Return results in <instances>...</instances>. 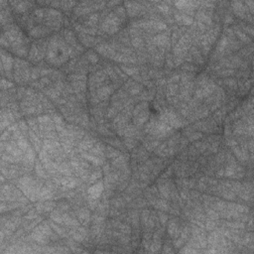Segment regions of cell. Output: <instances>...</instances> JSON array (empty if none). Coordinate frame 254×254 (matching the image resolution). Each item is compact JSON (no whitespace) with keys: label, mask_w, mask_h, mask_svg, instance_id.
<instances>
[{"label":"cell","mask_w":254,"mask_h":254,"mask_svg":"<svg viewBox=\"0 0 254 254\" xmlns=\"http://www.w3.org/2000/svg\"><path fill=\"white\" fill-rule=\"evenodd\" d=\"M68 50L69 49L65 46L64 42H62L60 39H52L47 53L48 61L53 65H61L65 63L69 58Z\"/></svg>","instance_id":"obj_1"},{"label":"cell","mask_w":254,"mask_h":254,"mask_svg":"<svg viewBox=\"0 0 254 254\" xmlns=\"http://www.w3.org/2000/svg\"><path fill=\"white\" fill-rule=\"evenodd\" d=\"M46 23L47 25L51 26V27H55V28H59L62 25V22H63V19H62V14L57 10H54V9H48L46 11Z\"/></svg>","instance_id":"obj_2"},{"label":"cell","mask_w":254,"mask_h":254,"mask_svg":"<svg viewBox=\"0 0 254 254\" xmlns=\"http://www.w3.org/2000/svg\"><path fill=\"white\" fill-rule=\"evenodd\" d=\"M160 119L167 123L173 128H179L183 125V122L180 120V118L177 116V114H175L171 110H166V112L162 114V116L160 117Z\"/></svg>","instance_id":"obj_3"},{"label":"cell","mask_w":254,"mask_h":254,"mask_svg":"<svg viewBox=\"0 0 254 254\" xmlns=\"http://www.w3.org/2000/svg\"><path fill=\"white\" fill-rule=\"evenodd\" d=\"M231 6H232V8H233L234 13L236 14L238 17L246 19V17H245L246 14L245 13H246L247 7L245 5V3L244 2H232Z\"/></svg>","instance_id":"obj_4"},{"label":"cell","mask_w":254,"mask_h":254,"mask_svg":"<svg viewBox=\"0 0 254 254\" xmlns=\"http://www.w3.org/2000/svg\"><path fill=\"white\" fill-rule=\"evenodd\" d=\"M102 191H103V184L101 182L97 183L94 186H91V188H88V194L91 196V199H98L100 197V195L102 194Z\"/></svg>","instance_id":"obj_5"},{"label":"cell","mask_w":254,"mask_h":254,"mask_svg":"<svg viewBox=\"0 0 254 254\" xmlns=\"http://www.w3.org/2000/svg\"><path fill=\"white\" fill-rule=\"evenodd\" d=\"M124 5L127 7V13L129 16H135L136 14H138V12L141 9V3L138 2H125Z\"/></svg>","instance_id":"obj_6"},{"label":"cell","mask_w":254,"mask_h":254,"mask_svg":"<svg viewBox=\"0 0 254 254\" xmlns=\"http://www.w3.org/2000/svg\"><path fill=\"white\" fill-rule=\"evenodd\" d=\"M97 51L100 52L101 55L105 56V57H109V58H113V56L115 55V53H114L112 47L109 45H106V44H102V45L97 46Z\"/></svg>","instance_id":"obj_7"},{"label":"cell","mask_w":254,"mask_h":254,"mask_svg":"<svg viewBox=\"0 0 254 254\" xmlns=\"http://www.w3.org/2000/svg\"><path fill=\"white\" fill-rule=\"evenodd\" d=\"M154 43L157 46H160V47H167L170 43L169 36L166 33L159 34L156 37H154Z\"/></svg>","instance_id":"obj_8"},{"label":"cell","mask_w":254,"mask_h":254,"mask_svg":"<svg viewBox=\"0 0 254 254\" xmlns=\"http://www.w3.org/2000/svg\"><path fill=\"white\" fill-rule=\"evenodd\" d=\"M10 4L13 6L15 11L18 12V13H23V12H25L27 9L31 6L30 2H20V1L10 2Z\"/></svg>","instance_id":"obj_9"},{"label":"cell","mask_w":254,"mask_h":254,"mask_svg":"<svg viewBox=\"0 0 254 254\" xmlns=\"http://www.w3.org/2000/svg\"><path fill=\"white\" fill-rule=\"evenodd\" d=\"M175 19L180 24H184V25H191L193 24V19L188 16L187 14H181V13H176L175 14Z\"/></svg>","instance_id":"obj_10"},{"label":"cell","mask_w":254,"mask_h":254,"mask_svg":"<svg viewBox=\"0 0 254 254\" xmlns=\"http://www.w3.org/2000/svg\"><path fill=\"white\" fill-rule=\"evenodd\" d=\"M49 34V29L48 28H45L44 26H37L35 28H33L31 30V35L33 37H43L45 35Z\"/></svg>","instance_id":"obj_11"},{"label":"cell","mask_w":254,"mask_h":254,"mask_svg":"<svg viewBox=\"0 0 254 254\" xmlns=\"http://www.w3.org/2000/svg\"><path fill=\"white\" fill-rule=\"evenodd\" d=\"M199 4V2H194V1H178L175 2V5L180 9V10H189V9L195 8V5Z\"/></svg>","instance_id":"obj_12"},{"label":"cell","mask_w":254,"mask_h":254,"mask_svg":"<svg viewBox=\"0 0 254 254\" xmlns=\"http://www.w3.org/2000/svg\"><path fill=\"white\" fill-rule=\"evenodd\" d=\"M148 117H149V112L147 110H143L142 112L138 113L134 118V123L137 125H142L148 119Z\"/></svg>","instance_id":"obj_13"},{"label":"cell","mask_w":254,"mask_h":254,"mask_svg":"<svg viewBox=\"0 0 254 254\" xmlns=\"http://www.w3.org/2000/svg\"><path fill=\"white\" fill-rule=\"evenodd\" d=\"M197 15V19L200 21L201 23H206L207 24V25H209L210 23H212V18H210L209 15H207L206 12L204 11H199L198 13L196 14Z\"/></svg>","instance_id":"obj_14"},{"label":"cell","mask_w":254,"mask_h":254,"mask_svg":"<svg viewBox=\"0 0 254 254\" xmlns=\"http://www.w3.org/2000/svg\"><path fill=\"white\" fill-rule=\"evenodd\" d=\"M12 64H13V60L9 56L4 55V53H2V68L5 71H10L12 68Z\"/></svg>","instance_id":"obj_15"},{"label":"cell","mask_w":254,"mask_h":254,"mask_svg":"<svg viewBox=\"0 0 254 254\" xmlns=\"http://www.w3.org/2000/svg\"><path fill=\"white\" fill-rule=\"evenodd\" d=\"M111 88L110 86H104V88H101L97 91V94H98V97L100 100H105L109 97V94H111Z\"/></svg>","instance_id":"obj_16"},{"label":"cell","mask_w":254,"mask_h":254,"mask_svg":"<svg viewBox=\"0 0 254 254\" xmlns=\"http://www.w3.org/2000/svg\"><path fill=\"white\" fill-rule=\"evenodd\" d=\"M168 230H169L170 235H171L172 237L176 236V234L178 233V230H179L177 222H176L175 221H170L169 227H168Z\"/></svg>","instance_id":"obj_17"},{"label":"cell","mask_w":254,"mask_h":254,"mask_svg":"<svg viewBox=\"0 0 254 254\" xmlns=\"http://www.w3.org/2000/svg\"><path fill=\"white\" fill-rule=\"evenodd\" d=\"M82 156L85 158V159H86V160H88V161H91V162H92L94 164H95V165H101L102 163V161L100 159V158H97V157H94V156H91V155H89V154H82Z\"/></svg>","instance_id":"obj_18"},{"label":"cell","mask_w":254,"mask_h":254,"mask_svg":"<svg viewBox=\"0 0 254 254\" xmlns=\"http://www.w3.org/2000/svg\"><path fill=\"white\" fill-rule=\"evenodd\" d=\"M65 39H66L70 44H72L73 46H76V38L74 37L72 32H70V31H66V33H65Z\"/></svg>","instance_id":"obj_19"},{"label":"cell","mask_w":254,"mask_h":254,"mask_svg":"<svg viewBox=\"0 0 254 254\" xmlns=\"http://www.w3.org/2000/svg\"><path fill=\"white\" fill-rule=\"evenodd\" d=\"M97 20H98V15L97 14H94V15H91L88 17V19L85 21V26H92V25H95L97 23Z\"/></svg>","instance_id":"obj_20"},{"label":"cell","mask_w":254,"mask_h":254,"mask_svg":"<svg viewBox=\"0 0 254 254\" xmlns=\"http://www.w3.org/2000/svg\"><path fill=\"white\" fill-rule=\"evenodd\" d=\"M61 183L63 184L64 186H66V187L68 188H74L75 186L76 185V182L74 181V180H72L71 178H64L61 180Z\"/></svg>","instance_id":"obj_21"},{"label":"cell","mask_w":254,"mask_h":254,"mask_svg":"<svg viewBox=\"0 0 254 254\" xmlns=\"http://www.w3.org/2000/svg\"><path fill=\"white\" fill-rule=\"evenodd\" d=\"M159 191H160V193L162 194L165 198H168V197H169L170 189H169L168 185H167V184H161V185L159 186Z\"/></svg>","instance_id":"obj_22"},{"label":"cell","mask_w":254,"mask_h":254,"mask_svg":"<svg viewBox=\"0 0 254 254\" xmlns=\"http://www.w3.org/2000/svg\"><path fill=\"white\" fill-rule=\"evenodd\" d=\"M79 218L80 219V221H88V218H89V215H88V212L86 209H80L79 212Z\"/></svg>","instance_id":"obj_23"},{"label":"cell","mask_w":254,"mask_h":254,"mask_svg":"<svg viewBox=\"0 0 254 254\" xmlns=\"http://www.w3.org/2000/svg\"><path fill=\"white\" fill-rule=\"evenodd\" d=\"M121 68L127 75H129V76H134L138 73V70L135 69V68H130V67H125V66H122Z\"/></svg>","instance_id":"obj_24"},{"label":"cell","mask_w":254,"mask_h":254,"mask_svg":"<svg viewBox=\"0 0 254 254\" xmlns=\"http://www.w3.org/2000/svg\"><path fill=\"white\" fill-rule=\"evenodd\" d=\"M34 15H35V16L37 17V19L38 20H42L43 18H44V16H45V10L44 9H36L35 11H34Z\"/></svg>","instance_id":"obj_25"},{"label":"cell","mask_w":254,"mask_h":254,"mask_svg":"<svg viewBox=\"0 0 254 254\" xmlns=\"http://www.w3.org/2000/svg\"><path fill=\"white\" fill-rule=\"evenodd\" d=\"M92 141L91 140H88V141H83L82 143L79 144V147L82 148V150H88L91 149V146H92Z\"/></svg>","instance_id":"obj_26"},{"label":"cell","mask_w":254,"mask_h":254,"mask_svg":"<svg viewBox=\"0 0 254 254\" xmlns=\"http://www.w3.org/2000/svg\"><path fill=\"white\" fill-rule=\"evenodd\" d=\"M76 4V2H69V1L60 2V5H62V8L65 9V10H69V9H71L73 7V6H75Z\"/></svg>","instance_id":"obj_27"},{"label":"cell","mask_w":254,"mask_h":254,"mask_svg":"<svg viewBox=\"0 0 254 254\" xmlns=\"http://www.w3.org/2000/svg\"><path fill=\"white\" fill-rule=\"evenodd\" d=\"M158 9H159V11H161L162 13L164 14H167L170 10L169 6L166 4V3H161V4L158 6Z\"/></svg>","instance_id":"obj_28"},{"label":"cell","mask_w":254,"mask_h":254,"mask_svg":"<svg viewBox=\"0 0 254 254\" xmlns=\"http://www.w3.org/2000/svg\"><path fill=\"white\" fill-rule=\"evenodd\" d=\"M155 206H156L157 209H160L163 210L168 209V204L166 203V202H164V201H159V202H157V203L155 204Z\"/></svg>","instance_id":"obj_29"},{"label":"cell","mask_w":254,"mask_h":254,"mask_svg":"<svg viewBox=\"0 0 254 254\" xmlns=\"http://www.w3.org/2000/svg\"><path fill=\"white\" fill-rule=\"evenodd\" d=\"M106 150H107V156L111 157V158H113L115 156H119V154H120L118 151L114 150V149H112V148H109V147H108Z\"/></svg>","instance_id":"obj_30"},{"label":"cell","mask_w":254,"mask_h":254,"mask_svg":"<svg viewBox=\"0 0 254 254\" xmlns=\"http://www.w3.org/2000/svg\"><path fill=\"white\" fill-rule=\"evenodd\" d=\"M132 45L137 48L141 47V46L143 45V41H142L141 38H139V37H135V38L132 39Z\"/></svg>","instance_id":"obj_31"},{"label":"cell","mask_w":254,"mask_h":254,"mask_svg":"<svg viewBox=\"0 0 254 254\" xmlns=\"http://www.w3.org/2000/svg\"><path fill=\"white\" fill-rule=\"evenodd\" d=\"M88 58L91 63H97V60H98V58L97 57V55H95L94 52H88Z\"/></svg>","instance_id":"obj_32"},{"label":"cell","mask_w":254,"mask_h":254,"mask_svg":"<svg viewBox=\"0 0 254 254\" xmlns=\"http://www.w3.org/2000/svg\"><path fill=\"white\" fill-rule=\"evenodd\" d=\"M235 33H236V35L244 42H247V41H249V40H250L249 38H247V36L244 33L241 32V31H235Z\"/></svg>","instance_id":"obj_33"},{"label":"cell","mask_w":254,"mask_h":254,"mask_svg":"<svg viewBox=\"0 0 254 254\" xmlns=\"http://www.w3.org/2000/svg\"><path fill=\"white\" fill-rule=\"evenodd\" d=\"M129 91H130V94H137L138 92L141 91V88L139 85H134V86H131Z\"/></svg>","instance_id":"obj_34"},{"label":"cell","mask_w":254,"mask_h":254,"mask_svg":"<svg viewBox=\"0 0 254 254\" xmlns=\"http://www.w3.org/2000/svg\"><path fill=\"white\" fill-rule=\"evenodd\" d=\"M207 216H209L210 219H212V221H215V219H216L218 218V213H216L215 210H209V212H207Z\"/></svg>","instance_id":"obj_35"},{"label":"cell","mask_w":254,"mask_h":254,"mask_svg":"<svg viewBox=\"0 0 254 254\" xmlns=\"http://www.w3.org/2000/svg\"><path fill=\"white\" fill-rule=\"evenodd\" d=\"M215 221H209V222H206V229L207 230H212L213 228H215Z\"/></svg>","instance_id":"obj_36"},{"label":"cell","mask_w":254,"mask_h":254,"mask_svg":"<svg viewBox=\"0 0 254 254\" xmlns=\"http://www.w3.org/2000/svg\"><path fill=\"white\" fill-rule=\"evenodd\" d=\"M12 86H13V85H12V83L6 82L5 79H2V88H12Z\"/></svg>","instance_id":"obj_37"},{"label":"cell","mask_w":254,"mask_h":254,"mask_svg":"<svg viewBox=\"0 0 254 254\" xmlns=\"http://www.w3.org/2000/svg\"><path fill=\"white\" fill-rule=\"evenodd\" d=\"M74 238H75V239L77 240V241H82L83 236L79 233H79H75V234H74Z\"/></svg>","instance_id":"obj_38"},{"label":"cell","mask_w":254,"mask_h":254,"mask_svg":"<svg viewBox=\"0 0 254 254\" xmlns=\"http://www.w3.org/2000/svg\"><path fill=\"white\" fill-rule=\"evenodd\" d=\"M244 3H245L246 7H247V6H249L250 12L252 13V11H253V6H254V2H253V1H246V2H244Z\"/></svg>","instance_id":"obj_39"},{"label":"cell","mask_w":254,"mask_h":254,"mask_svg":"<svg viewBox=\"0 0 254 254\" xmlns=\"http://www.w3.org/2000/svg\"><path fill=\"white\" fill-rule=\"evenodd\" d=\"M201 136H202V134H200V133H194V134H192L190 136V140H195V139L200 138Z\"/></svg>","instance_id":"obj_40"},{"label":"cell","mask_w":254,"mask_h":254,"mask_svg":"<svg viewBox=\"0 0 254 254\" xmlns=\"http://www.w3.org/2000/svg\"><path fill=\"white\" fill-rule=\"evenodd\" d=\"M159 216H160V218H161V222H162L163 224H166V221H167V215H162V213H161V215H160Z\"/></svg>","instance_id":"obj_41"},{"label":"cell","mask_w":254,"mask_h":254,"mask_svg":"<svg viewBox=\"0 0 254 254\" xmlns=\"http://www.w3.org/2000/svg\"><path fill=\"white\" fill-rule=\"evenodd\" d=\"M116 4H119V2L117 1V2H109V3H107V5H108V6H111V7H112V6H114V5H116Z\"/></svg>","instance_id":"obj_42"},{"label":"cell","mask_w":254,"mask_h":254,"mask_svg":"<svg viewBox=\"0 0 254 254\" xmlns=\"http://www.w3.org/2000/svg\"><path fill=\"white\" fill-rule=\"evenodd\" d=\"M231 82L233 83V85H235V82L233 79H231ZM227 83H228V85H230V80H229V82H227Z\"/></svg>","instance_id":"obj_43"}]
</instances>
